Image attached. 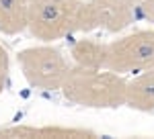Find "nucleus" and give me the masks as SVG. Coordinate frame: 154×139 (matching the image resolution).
Returning <instances> with one entry per match:
<instances>
[{"mask_svg": "<svg viewBox=\"0 0 154 139\" xmlns=\"http://www.w3.org/2000/svg\"><path fill=\"white\" fill-rule=\"evenodd\" d=\"M29 33L41 41L103 29V16L93 0H31Z\"/></svg>", "mask_w": 154, "mask_h": 139, "instance_id": "f257e3e1", "label": "nucleus"}, {"mask_svg": "<svg viewBox=\"0 0 154 139\" xmlns=\"http://www.w3.org/2000/svg\"><path fill=\"white\" fill-rule=\"evenodd\" d=\"M62 96L84 108H119L125 106L128 80L113 70L74 66L60 88Z\"/></svg>", "mask_w": 154, "mask_h": 139, "instance_id": "f03ea898", "label": "nucleus"}, {"mask_svg": "<svg viewBox=\"0 0 154 139\" xmlns=\"http://www.w3.org/2000/svg\"><path fill=\"white\" fill-rule=\"evenodd\" d=\"M17 59L25 80L37 90H60L72 70L62 51L49 45L27 47L19 51Z\"/></svg>", "mask_w": 154, "mask_h": 139, "instance_id": "7ed1b4c3", "label": "nucleus"}, {"mask_svg": "<svg viewBox=\"0 0 154 139\" xmlns=\"http://www.w3.org/2000/svg\"><path fill=\"white\" fill-rule=\"evenodd\" d=\"M107 70L117 74H140L154 70V29H142L109 43Z\"/></svg>", "mask_w": 154, "mask_h": 139, "instance_id": "20e7f679", "label": "nucleus"}, {"mask_svg": "<svg viewBox=\"0 0 154 139\" xmlns=\"http://www.w3.org/2000/svg\"><path fill=\"white\" fill-rule=\"evenodd\" d=\"M0 137L6 139H95L99 133L86 127H64V125H12L0 127Z\"/></svg>", "mask_w": 154, "mask_h": 139, "instance_id": "39448f33", "label": "nucleus"}, {"mask_svg": "<svg viewBox=\"0 0 154 139\" xmlns=\"http://www.w3.org/2000/svg\"><path fill=\"white\" fill-rule=\"evenodd\" d=\"M103 16V29L109 33H119L136 21L134 0H93Z\"/></svg>", "mask_w": 154, "mask_h": 139, "instance_id": "423d86ee", "label": "nucleus"}, {"mask_svg": "<svg viewBox=\"0 0 154 139\" xmlns=\"http://www.w3.org/2000/svg\"><path fill=\"white\" fill-rule=\"evenodd\" d=\"M125 106L140 111V113H152L154 111V70L140 72L131 80H128Z\"/></svg>", "mask_w": 154, "mask_h": 139, "instance_id": "0eeeda50", "label": "nucleus"}, {"mask_svg": "<svg viewBox=\"0 0 154 139\" xmlns=\"http://www.w3.org/2000/svg\"><path fill=\"white\" fill-rule=\"evenodd\" d=\"M107 55H109V43L95 41V39H78L70 47V58L74 66L80 68H107Z\"/></svg>", "mask_w": 154, "mask_h": 139, "instance_id": "6e6552de", "label": "nucleus"}, {"mask_svg": "<svg viewBox=\"0 0 154 139\" xmlns=\"http://www.w3.org/2000/svg\"><path fill=\"white\" fill-rule=\"evenodd\" d=\"M29 27V0H0V33L19 35Z\"/></svg>", "mask_w": 154, "mask_h": 139, "instance_id": "1a4fd4ad", "label": "nucleus"}, {"mask_svg": "<svg viewBox=\"0 0 154 139\" xmlns=\"http://www.w3.org/2000/svg\"><path fill=\"white\" fill-rule=\"evenodd\" d=\"M134 8H136V19L154 23V0H134Z\"/></svg>", "mask_w": 154, "mask_h": 139, "instance_id": "9d476101", "label": "nucleus"}, {"mask_svg": "<svg viewBox=\"0 0 154 139\" xmlns=\"http://www.w3.org/2000/svg\"><path fill=\"white\" fill-rule=\"evenodd\" d=\"M6 76H8V68L0 66V94L4 92V88H6Z\"/></svg>", "mask_w": 154, "mask_h": 139, "instance_id": "9b49d317", "label": "nucleus"}, {"mask_svg": "<svg viewBox=\"0 0 154 139\" xmlns=\"http://www.w3.org/2000/svg\"><path fill=\"white\" fill-rule=\"evenodd\" d=\"M0 66L2 68H8V51L2 47V43H0Z\"/></svg>", "mask_w": 154, "mask_h": 139, "instance_id": "f8f14e48", "label": "nucleus"}, {"mask_svg": "<svg viewBox=\"0 0 154 139\" xmlns=\"http://www.w3.org/2000/svg\"><path fill=\"white\" fill-rule=\"evenodd\" d=\"M29 2H31V0H29Z\"/></svg>", "mask_w": 154, "mask_h": 139, "instance_id": "ddd939ff", "label": "nucleus"}]
</instances>
